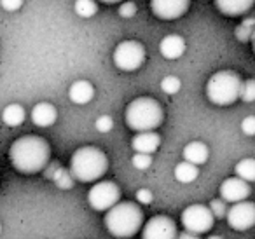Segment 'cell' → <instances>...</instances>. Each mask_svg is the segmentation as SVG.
<instances>
[{"instance_id":"cell-24","label":"cell","mask_w":255,"mask_h":239,"mask_svg":"<svg viewBox=\"0 0 255 239\" xmlns=\"http://www.w3.org/2000/svg\"><path fill=\"white\" fill-rule=\"evenodd\" d=\"M182 88V82L178 77H175V75H168V77H164L163 81H161V91L164 93V95H177L178 91H180Z\"/></svg>"},{"instance_id":"cell-2","label":"cell","mask_w":255,"mask_h":239,"mask_svg":"<svg viewBox=\"0 0 255 239\" xmlns=\"http://www.w3.org/2000/svg\"><path fill=\"white\" fill-rule=\"evenodd\" d=\"M143 225V213L135 203H117L107 210L105 227L114 238H133Z\"/></svg>"},{"instance_id":"cell-27","label":"cell","mask_w":255,"mask_h":239,"mask_svg":"<svg viewBox=\"0 0 255 239\" xmlns=\"http://www.w3.org/2000/svg\"><path fill=\"white\" fill-rule=\"evenodd\" d=\"M131 162H133V166H135L136 169H140V171H145V169H149L150 166H152V155H150V154H140V152H136V154L133 155Z\"/></svg>"},{"instance_id":"cell-3","label":"cell","mask_w":255,"mask_h":239,"mask_svg":"<svg viewBox=\"0 0 255 239\" xmlns=\"http://www.w3.org/2000/svg\"><path fill=\"white\" fill-rule=\"evenodd\" d=\"M109 169V159L96 147H81L70 159V175L82 183L102 178Z\"/></svg>"},{"instance_id":"cell-5","label":"cell","mask_w":255,"mask_h":239,"mask_svg":"<svg viewBox=\"0 0 255 239\" xmlns=\"http://www.w3.org/2000/svg\"><path fill=\"white\" fill-rule=\"evenodd\" d=\"M241 77L233 70H220L208 79L206 84V96L213 105H233L240 98Z\"/></svg>"},{"instance_id":"cell-17","label":"cell","mask_w":255,"mask_h":239,"mask_svg":"<svg viewBox=\"0 0 255 239\" xmlns=\"http://www.w3.org/2000/svg\"><path fill=\"white\" fill-rule=\"evenodd\" d=\"M184 161L191 162L194 166H201L208 161L210 150L203 141H191L184 147Z\"/></svg>"},{"instance_id":"cell-28","label":"cell","mask_w":255,"mask_h":239,"mask_svg":"<svg viewBox=\"0 0 255 239\" xmlns=\"http://www.w3.org/2000/svg\"><path fill=\"white\" fill-rule=\"evenodd\" d=\"M208 210L212 211L213 218H224L227 213V204H226V201H222V199H212Z\"/></svg>"},{"instance_id":"cell-18","label":"cell","mask_w":255,"mask_h":239,"mask_svg":"<svg viewBox=\"0 0 255 239\" xmlns=\"http://www.w3.org/2000/svg\"><path fill=\"white\" fill-rule=\"evenodd\" d=\"M215 5L226 16H241L254 7V0H215Z\"/></svg>"},{"instance_id":"cell-12","label":"cell","mask_w":255,"mask_h":239,"mask_svg":"<svg viewBox=\"0 0 255 239\" xmlns=\"http://www.w3.org/2000/svg\"><path fill=\"white\" fill-rule=\"evenodd\" d=\"M220 199L226 203H240V201H247V197L250 196L252 189L250 183H247L245 180L233 176V178H226L220 185Z\"/></svg>"},{"instance_id":"cell-9","label":"cell","mask_w":255,"mask_h":239,"mask_svg":"<svg viewBox=\"0 0 255 239\" xmlns=\"http://www.w3.org/2000/svg\"><path fill=\"white\" fill-rule=\"evenodd\" d=\"M227 224L234 231H248L255 224V204L252 201H240L234 203L226 213Z\"/></svg>"},{"instance_id":"cell-30","label":"cell","mask_w":255,"mask_h":239,"mask_svg":"<svg viewBox=\"0 0 255 239\" xmlns=\"http://www.w3.org/2000/svg\"><path fill=\"white\" fill-rule=\"evenodd\" d=\"M136 14V4L135 2H124V4L119 5V16L124 19H129V18H135Z\"/></svg>"},{"instance_id":"cell-6","label":"cell","mask_w":255,"mask_h":239,"mask_svg":"<svg viewBox=\"0 0 255 239\" xmlns=\"http://www.w3.org/2000/svg\"><path fill=\"white\" fill-rule=\"evenodd\" d=\"M145 61V47L138 40H124L114 51V63L123 72H135Z\"/></svg>"},{"instance_id":"cell-37","label":"cell","mask_w":255,"mask_h":239,"mask_svg":"<svg viewBox=\"0 0 255 239\" xmlns=\"http://www.w3.org/2000/svg\"><path fill=\"white\" fill-rule=\"evenodd\" d=\"M0 231H2V225H0Z\"/></svg>"},{"instance_id":"cell-1","label":"cell","mask_w":255,"mask_h":239,"mask_svg":"<svg viewBox=\"0 0 255 239\" xmlns=\"http://www.w3.org/2000/svg\"><path fill=\"white\" fill-rule=\"evenodd\" d=\"M49 143L37 134H26L18 138L9 148V159L14 169L25 175H35L42 171L49 162Z\"/></svg>"},{"instance_id":"cell-25","label":"cell","mask_w":255,"mask_h":239,"mask_svg":"<svg viewBox=\"0 0 255 239\" xmlns=\"http://www.w3.org/2000/svg\"><path fill=\"white\" fill-rule=\"evenodd\" d=\"M236 37L241 42H248L254 37V19H247L236 28Z\"/></svg>"},{"instance_id":"cell-21","label":"cell","mask_w":255,"mask_h":239,"mask_svg":"<svg viewBox=\"0 0 255 239\" xmlns=\"http://www.w3.org/2000/svg\"><path fill=\"white\" fill-rule=\"evenodd\" d=\"M234 173H236L238 178L245 180L247 183H252L255 180V161L252 157L241 159L234 168Z\"/></svg>"},{"instance_id":"cell-35","label":"cell","mask_w":255,"mask_h":239,"mask_svg":"<svg viewBox=\"0 0 255 239\" xmlns=\"http://www.w3.org/2000/svg\"><path fill=\"white\" fill-rule=\"evenodd\" d=\"M100 2H103V4H119L123 0H100Z\"/></svg>"},{"instance_id":"cell-13","label":"cell","mask_w":255,"mask_h":239,"mask_svg":"<svg viewBox=\"0 0 255 239\" xmlns=\"http://www.w3.org/2000/svg\"><path fill=\"white\" fill-rule=\"evenodd\" d=\"M161 145V136L156 131H142L135 134L131 140V147L140 154H154Z\"/></svg>"},{"instance_id":"cell-23","label":"cell","mask_w":255,"mask_h":239,"mask_svg":"<svg viewBox=\"0 0 255 239\" xmlns=\"http://www.w3.org/2000/svg\"><path fill=\"white\" fill-rule=\"evenodd\" d=\"M53 180H54V183H56L58 189L67 190V189H72V185H74V176L70 175V171H68V169H63V168L54 169Z\"/></svg>"},{"instance_id":"cell-16","label":"cell","mask_w":255,"mask_h":239,"mask_svg":"<svg viewBox=\"0 0 255 239\" xmlns=\"http://www.w3.org/2000/svg\"><path fill=\"white\" fill-rule=\"evenodd\" d=\"M159 51L166 60H178L185 53V40L180 35H166L161 40Z\"/></svg>"},{"instance_id":"cell-32","label":"cell","mask_w":255,"mask_h":239,"mask_svg":"<svg viewBox=\"0 0 255 239\" xmlns=\"http://www.w3.org/2000/svg\"><path fill=\"white\" fill-rule=\"evenodd\" d=\"M21 5H23V0H0V7L7 12L19 11Z\"/></svg>"},{"instance_id":"cell-10","label":"cell","mask_w":255,"mask_h":239,"mask_svg":"<svg viewBox=\"0 0 255 239\" xmlns=\"http://www.w3.org/2000/svg\"><path fill=\"white\" fill-rule=\"evenodd\" d=\"M177 234L175 222L166 215H157L143 225L142 239H175Z\"/></svg>"},{"instance_id":"cell-36","label":"cell","mask_w":255,"mask_h":239,"mask_svg":"<svg viewBox=\"0 0 255 239\" xmlns=\"http://www.w3.org/2000/svg\"><path fill=\"white\" fill-rule=\"evenodd\" d=\"M206 239H222V238H219V236H210V238H206Z\"/></svg>"},{"instance_id":"cell-22","label":"cell","mask_w":255,"mask_h":239,"mask_svg":"<svg viewBox=\"0 0 255 239\" xmlns=\"http://www.w3.org/2000/svg\"><path fill=\"white\" fill-rule=\"evenodd\" d=\"M74 9L81 18H93L98 12V4L95 0H75Z\"/></svg>"},{"instance_id":"cell-14","label":"cell","mask_w":255,"mask_h":239,"mask_svg":"<svg viewBox=\"0 0 255 239\" xmlns=\"http://www.w3.org/2000/svg\"><path fill=\"white\" fill-rule=\"evenodd\" d=\"M56 107L51 105L47 102H40L37 103L35 107L32 109V122L39 127H49L56 122Z\"/></svg>"},{"instance_id":"cell-34","label":"cell","mask_w":255,"mask_h":239,"mask_svg":"<svg viewBox=\"0 0 255 239\" xmlns=\"http://www.w3.org/2000/svg\"><path fill=\"white\" fill-rule=\"evenodd\" d=\"M175 239H199V236L198 234H192V232L184 231L182 234H177V238H175Z\"/></svg>"},{"instance_id":"cell-26","label":"cell","mask_w":255,"mask_h":239,"mask_svg":"<svg viewBox=\"0 0 255 239\" xmlns=\"http://www.w3.org/2000/svg\"><path fill=\"white\" fill-rule=\"evenodd\" d=\"M240 98L247 103H252L255 100V81L248 79L241 84V89H240Z\"/></svg>"},{"instance_id":"cell-19","label":"cell","mask_w":255,"mask_h":239,"mask_svg":"<svg viewBox=\"0 0 255 239\" xmlns=\"http://www.w3.org/2000/svg\"><path fill=\"white\" fill-rule=\"evenodd\" d=\"M25 119H26L25 109H23L21 105H18V103H11V105L5 107L4 112H2V120H4V124H7L9 127L21 126V124L25 122Z\"/></svg>"},{"instance_id":"cell-7","label":"cell","mask_w":255,"mask_h":239,"mask_svg":"<svg viewBox=\"0 0 255 239\" xmlns=\"http://www.w3.org/2000/svg\"><path fill=\"white\" fill-rule=\"evenodd\" d=\"M180 222L187 232L199 236L208 232L213 227L215 218H213L212 211L208 210V206H205V204H191V206L184 210Z\"/></svg>"},{"instance_id":"cell-33","label":"cell","mask_w":255,"mask_h":239,"mask_svg":"<svg viewBox=\"0 0 255 239\" xmlns=\"http://www.w3.org/2000/svg\"><path fill=\"white\" fill-rule=\"evenodd\" d=\"M136 201H138L140 204H150L154 201V196H152V192H150L149 189H140L138 192H136Z\"/></svg>"},{"instance_id":"cell-20","label":"cell","mask_w":255,"mask_h":239,"mask_svg":"<svg viewBox=\"0 0 255 239\" xmlns=\"http://www.w3.org/2000/svg\"><path fill=\"white\" fill-rule=\"evenodd\" d=\"M198 175H199L198 166L191 164V162H187V161H184V162H180V164L175 166V178H177L180 183L194 182V180L198 178Z\"/></svg>"},{"instance_id":"cell-4","label":"cell","mask_w":255,"mask_h":239,"mask_svg":"<svg viewBox=\"0 0 255 239\" xmlns=\"http://www.w3.org/2000/svg\"><path fill=\"white\" fill-rule=\"evenodd\" d=\"M124 119H126L128 127L136 131V133L154 131L163 124L164 112H163V107L154 98L142 96V98L133 100V102L126 107Z\"/></svg>"},{"instance_id":"cell-29","label":"cell","mask_w":255,"mask_h":239,"mask_svg":"<svg viewBox=\"0 0 255 239\" xmlns=\"http://www.w3.org/2000/svg\"><path fill=\"white\" fill-rule=\"evenodd\" d=\"M95 127H96V131H100V133H109V131H112V127H114V119L110 116H100L95 122Z\"/></svg>"},{"instance_id":"cell-8","label":"cell","mask_w":255,"mask_h":239,"mask_svg":"<svg viewBox=\"0 0 255 239\" xmlns=\"http://www.w3.org/2000/svg\"><path fill=\"white\" fill-rule=\"evenodd\" d=\"M121 199V189L114 182H98L89 189L88 203L93 210L107 211Z\"/></svg>"},{"instance_id":"cell-11","label":"cell","mask_w":255,"mask_h":239,"mask_svg":"<svg viewBox=\"0 0 255 239\" xmlns=\"http://www.w3.org/2000/svg\"><path fill=\"white\" fill-rule=\"evenodd\" d=\"M191 0H150L152 12L161 19H178L189 11Z\"/></svg>"},{"instance_id":"cell-15","label":"cell","mask_w":255,"mask_h":239,"mask_svg":"<svg viewBox=\"0 0 255 239\" xmlns=\"http://www.w3.org/2000/svg\"><path fill=\"white\" fill-rule=\"evenodd\" d=\"M68 98L75 105H86L95 98V88L89 81H75L68 89Z\"/></svg>"},{"instance_id":"cell-31","label":"cell","mask_w":255,"mask_h":239,"mask_svg":"<svg viewBox=\"0 0 255 239\" xmlns=\"http://www.w3.org/2000/svg\"><path fill=\"white\" fill-rule=\"evenodd\" d=\"M241 131H243L247 136H254L255 134V117L254 116L245 117L243 122H241Z\"/></svg>"}]
</instances>
